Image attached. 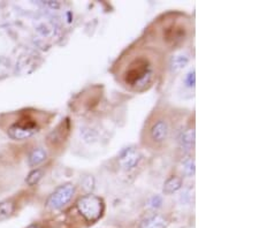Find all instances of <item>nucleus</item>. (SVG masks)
Wrapping results in <instances>:
<instances>
[{
  "instance_id": "nucleus-1",
  "label": "nucleus",
  "mask_w": 259,
  "mask_h": 228,
  "mask_svg": "<svg viewBox=\"0 0 259 228\" xmlns=\"http://www.w3.org/2000/svg\"><path fill=\"white\" fill-rule=\"evenodd\" d=\"M154 67L152 61L145 56H137L128 62L124 68L122 78L129 88L141 90L145 88L153 78Z\"/></svg>"
},
{
  "instance_id": "nucleus-2",
  "label": "nucleus",
  "mask_w": 259,
  "mask_h": 228,
  "mask_svg": "<svg viewBox=\"0 0 259 228\" xmlns=\"http://www.w3.org/2000/svg\"><path fill=\"white\" fill-rule=\"evenodd\" d=\"M77 210L88 222H95L103 215L104 202L95 195H85L77 201Z\"/></svg>"
},
{
  "instance_id": "nucleus-3",
  "label": "nucleus",
  "mask_w": 259,
  "mask_h": 228,
  "mask_svg": "<svg viewBox=\"0 0 259 228\" xmlns=\"http://www.w3.org/2000/svg\"><path fill=\"white\" fill-rule=\"evenodd\" d=\"M75 194V187L72 184L60 186L50 195L47 205L51 210H60L65 207L72 200Z\"/></svg>"
},
{
  "instance_id": "nucleus-4",
  "label": "nucleus",
  "mask_w": 259,
  "mask_h": 228,
  "mask_svg": "<svg viewBox=\"0 0 259 228\" xmlns=\"http://www.w3.org/2000/svg\"><path fill=\"white\" fill-rule=\"evenodd\" d=\"M149 140L153 144H162L168 140L170 127L166 119H157L149 128Z\"/></svg>"
},
{
  "instance_id": "nucleus-5",
  "label": "nucleus",
  "mask_w": 259,
  "mask_h": 228,
  "mask_svg": "<svg viewBox=\"0 0 259 228\" xmlns=\"http://www.w3.org/2000/svg\"><path fill=\"white\" fill-rule=\"evenodd\" d=\"M37 131H38L37 124L32 121H28V122L23 121V122L14 123L13 126H11L7 130L10 138L16 141L27 140L29 138H31L32 135H35Z\"/></svg>"
},
{
  "instance_id": "nucleus-6",
  "label": "nucleus",
  "mask_w": 259,
  "mask_h": 228,
  "mask_svg": "<svg viewBox=\"0 0 259 228\" xmlns=\"http://www.w3.org/2000/svg\"><path fill=\"white\" fill-rule=\"evenodd\" d=\"M186 28L179 23H170L164 29V40L167 44L175 45L185 39Z\"/></svg>"
},
{
  "instance_id": "nucleus-7",
  "label": "nucleus",
  "mask_w": 259,
  "mask_h": 228,
  "mask_svg": "<svg viewBox=\"0 0 259 228\" xmlns=\"http://www.w3.org/2000/svg\"><path fill=\"white\" fill-rule=\"evenodd\" d=\"M141 160V153L135 150V149H127L122 152V155L120 156L119 163L122 166L123 168L126 169H131L133 167L139 164V161Z\"/></svg>"
},
{
  "instance_id": "nucleus-8",
  "label": "nucleus",
  "mask_w": 259,
  "mask_h": 228,
  "mask_svg": "<svg viewBox=\"0 0 259 228\" xmlns=\"http://www.w3.org/2000/svg\"><path fill=\"white\" fill-rule=\"evenodd\" d=\"M47 158H48V153L44 149L41 148L33 149L28 156V165L30 166V167H37V166L43 164L44 161L47 160Z\"/></svg>"
},
{
  "instance_id": "nucleus-9",
  "label": "nucleus",
  "mask_w": 259,
  "mask_h": 228,
  "mask_svg": "<svg viewBox=\"0 0 259 228\" xmlns=\"http://www.w3.org/2000/svg\"><path fill=\"white\" fill-rule=\"evenodd\" d=\"M180 145H181L182 149L185 150H190V149L194 148L195 144V130L194 129H187L185 130L180 136Z\"/></svg>"
},
{
  "instance_id": "nucleus-10",
  "label": "nucleus",
  "mask_w": 259,
  "mask_h": 228,
  "mask_svg": "<svg viewBox=\"0 0 259 228\" xmlns=\"http://www.w3.org/2000/svg\"><path fill=\"white\" fill-rule=\"evenodd\" d=\"M167 225V221L164 217L161 215H152L141 223L140 228H165Z\"/></svg>"
},
{
  "instance_id": "nucleus-11",
  "label": "nucleus",
  "mask_w": 259,
  "mask_h": 228,
  "mask_svg": "<svg viewBox=\"0 0 259 228\" xmlns=\"http://www.w3.org/2000/svg\"><path fill=\"white\" fill-rule=\"evenodd\" d=\"M15 204L12 201L0 202V221L6 220L14 213Z\"/></svg>"
},
{
  "instance_id": "nucleus-12",
  "label": "nucleus",
  "mask_w": 259,
  "mask_h": 228,
  "mask_svg": "<svg viewBox=\"0 0 259 228\" xmlns=\"http://www.w3.org/2000/svg\"><path fill=\"white\" fill-rule=\"evenodd\" d=\"M182 187V179L179 176H170L164 185L165 194H173Z\"/></svg>"
},
{
  "instance_id": "nucleus-13",
  "label": "nucleus",
  "mask_w": 259,
  "mask_h": 228,
  "mask_svg": "<svg viewBox=\"0 0 259 228\" xmlns=\"http://www.w3.org/2000/svg\"><path fill=\"white\" fill-rule=\"evenodd\" d=\"M187 64H188V57L180 55V56H175L172 58L169 66H170V69L174 70V72H178V70L185 67Z\"/></svg>"
},
{
  "instance_id": "nucleus-14",
  "label": "nucleus",
  "mask_w": 259,
  "mask_h": 228,
  "mask_svg": "<svg viewBox=\"0 0 259 228\" xmlns=\"http://www.w3.org/2000/svg\"><path fill=\"white\" fill-rule=\"evenodd\" d=\"M41 176H43V171L41 169H35V171H32L29 175L27 176L26 182L28 186H35L39 182V180L41 179Z\"/></svg>"
},
{
  "instance_id": "nucleus-15",
  "label": "nucleus",
  "mask_w": 259,
  "mask_h": 228,
  "mask_svg": "<svg viewBox=\"0 0 259 228\" xmlns=\"http://www.w3.org/2000/svg\"><path fill=\"white\" fill-rule=\"evenodd\" d=\"M182 171L188 176H193L195 174V161L188 158L182 163Z\"/></svg>"
},
{
  "instance_id": "nucleus-16",
  "label": "nucleus",
  "mask_w": 259,
  "mask_h": 228,
  "mask_svg": "<svg viewBox=\"0 0 259 228\" xmlns=\"http://www.w3.org/2000/svg\"><path fill=\"white\" fill-rule=\"evenodd\" d=\"M195 84V74L190 73L189 74V85H194Z\"/></svg>"
}]
</instances>
